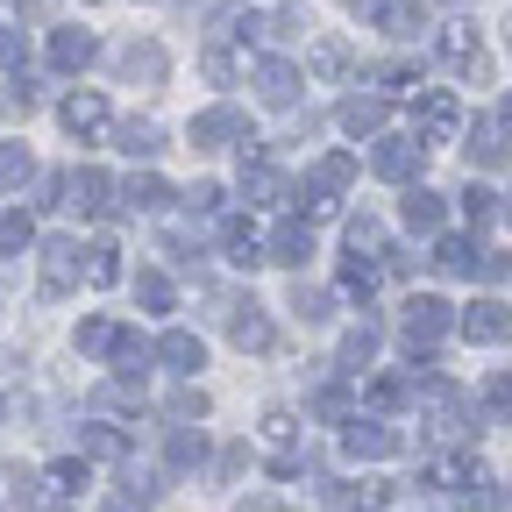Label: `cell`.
<instances>
[{
    "mask_svg": "<svg viewBox=\"0 0 512 512\" xmlns=\"http://www.w3.org/2000/svg\"><path fill=\"white\" fill-rule=\"evenodd\" d=\"M470 164H477V171H498V164H505V143H491L484 128H477V143H470Z\"/></svg>",
    "mask_w": 512,
    "mask_h": 512,
    "instance_id": "cell-42",
    "label": "cell"
},
{
    "mask_svg": "<svg viewBox=\"0 0 512 512\" xmlns=\"http://www.w3.org/2000/svg\"><path fill=\"white\" fill-rule=\"evenodd\" d=\"M86 8H93V0H86Z\"/></svg>",
    "mask_w": 512,
    "mask_h": 512,
    "instance_id": "cell-55",
    "label": "cell"
},
{
    "mask_svg": "<svg viewBox=\"0 0 512 512\" xmlns=\"http://www.w3.org/2000/svg\"><path fill=\"white\" fill-rule=\"evenodd\" d=\"M79 484H86V463H50V491L57 498H72Z\"/></svg>",
    "mask_w": 512,
    "mask_h": 512,
    "instance_id": "cell-41",
    "label": "cell"
},
{
    "mask_svg": "<svg viewBox=\"0 0 512 512\" xmlns=\"http://www.w3.org/2000/svg\"><path fill=\"white\" fill-rule=\"evenodd\" d=\"M399 328H406L413 349H434V342L448 335V306H441L434 292H420V299H406V320H399Z\"/></svg>",
    "mask_w": 512,
    "mask_h": 512,
    "instance_id": "cell-3",
    "label": "cell"
},
{
    "mask_svg": "<svg viewBox=\"0 0 512 512\" xmlns=\"http://www.w3.org/2000/svg\"><path fill=\"white\" fill-rule=\"evenodd\" d=\"M498 121H505V136H512V100H505V107H498Z\"/></svg>",
    "mask_w": 512,
    "mask_h": 512,
    "instance_id": "cell-54",
    "label": "cell"
},
{
    "mask_svg": "<svg viewBox=\"0 0 512 512\" xmlns=\"http://www.w3.org/2000/svg\"><path fill=\"white\" fill-rule=\"evenodd\" d=\"M221 242H228V264H242V271H256V264H271V249H264V235H256L249 221H228V228H221Z\"/></svg>",
    "mask_w": 512,
    "mask_h": 512,
    "instance_id": "cell-11",
    "label": "cell"
},
{
    "mask_svg": "<svg viewBox=\"0 0 512 512\" xmlns=\"http://www.w3.org/2000/svg\"><path fill=\"white\" fill-rule=\"evenodd\" d=\"M164 413H171V420H200V413H207V399H200V392H178Z\"/></svg>",
    "mask_w": 512,
    "mask_h": 512,
    "instance_id": "cell-48",
    "label": "cell"
},
{
    "mask_svg": "<svg viewBox=\"0 0 512 512\" xmlns=\"http://www.w3.org/2000/svg\"><path fill=\"white\" fill-rule=\"evenodd\" d=\"M100 512H143V498H128V491H121V498H107Z\"/></svg>",
    "mask_w": 512,
    "mask_h": 512,
    "instance_id": "cell-53",
    "label": "cell"
},
{
    "mask_svg": "<svg viewBox=\"0 0 512 512\" xmlns=\"http://www.w3.org/2000/svg\"><path fill=\"white\" fill-rule=\"evenodd\" d=\"M306 256H313V228L306 221H285L271 235V264H306Z\"/></svg>",
    "mask_w": 512,
    "mask_h": 512,
    "instance_id": "cell-16",
    "label": "cell"
},
{
    "mask_svg": "<svg viewBox=\"0 0 512 512\" xmlns=\"http://www.w3.org/2000/svg\"><path fill=\"white\" fill-rule=\"evenodd\" d=\"M349 249H356V256H363V249H384V228H377L370 214H363V221H349Z\"/></svg>",
    "mask_w": 512,
    "mask_h": 512,
    "instance_id": "cell-43",
    "label": "cell"
},
{
    "mask_svg": "<svg viewBox=\"0 0 512 512\" xmlns=\"http://www.w3.org/2000/svg\"><path fill=\"white\" fill-rule=\"evenodd\" d=\"M406 221H413V228H441V192L413 185V192H406Z\"/></svg>",
    "mask_w": 512,
    "mask_h": 512,
    "instance_id": "cell-26",
    "label": "cell"
},
{
    "mask_svg": "<svg viewBox=\"0 0 512 512\" xmlns=\"http://www.w3.org/2000/svg\"><path fill=\"white\" fill-rule=\"evenodd\" d=\"M121 72L143 79V86H157V79H164V50H157V43H128V50H121Z\"/></svg>",
    "mask_w": 512,
    "mask_h": 512,
    "instance_id": "cell-20",
    "label": "cell"
},
{
    "mask_svg": "<svg viewBox=\"0 0 512 512\" xmlns=\"http://www.w3.org/2000/svg\"><path fill=\"white\" fill-rule=\"evenodd\" d=\"M292 306H299V313H306V320H328V299H320V292H306V285H299V292H292Z\"/></svg>",
    "mask_w": 512,
    "mask_h": 512,
    "instance_id": "cell-50",
    "label": "cell"
},
{
    "mask_svg": "<svg viewBox=\"0 0 512 512\" xmlns=\"http://www.w3.org/2000/svg\"><path fill=\"white\" fill-rule=\"evenodd\" d=\"M477 278H484V285H505V278H512V256H505V249H484V264H477Z\"/></svg>",
    "mask_w": 512,
    "mask_h": 512,
    "instance_id": "cell-45",
    "label": "cell"
},
{
    "mask_svg": "<svg viewBox=\"0 0 512 512\" xmlns=\"http://www.w3.org/2000/svg\"><path fill=\"white\" fill-rule=\"evenodd\" d=\"M434 264H441L448 278H477L484 249H477V242H463V235H441V242H434Z\"/></svg>",
    "mask_w": 512,
    "mask_h": 512,
    "instance_id": "cell-12",
    "label": "cell"
},
{
    "mask_svg": "<svg viewBox=\"0 0 512 512\" xmlns=\"http://www.w3.org/2000/svg\"><path fill=\"white\" fill-rule=\"evenodd\" d=\"M256 434H264V441H271V448H285V441H292V434H299V420H292V413H285V406H271V413H264V427H256Z\"/></svg>",
    "mask_w": 512,
    "mask_h": 512,
    "instance_id": "cell-35",
    "label": "cell"
},
{
    "mask_svg": "<svg viewBox=\"0 0 512 512\" xmlns=\"http://www.w3.org/2000/svg\"><path fill=\"white\" fill-rule=\"evenodd\" d=\"M200 72H207L214 86H228V79H235V57H228V50H207V57H200Z\"/></svg>",
    "mask_w": 512,
    "mask_h": 512,
    "instance_id": "cell-46",
    "label": "cell"
},
{
    "mask_svg": "<svg viewBox=\"0 0 512 512\" xmlns=\"http://www.w3.org/2000/svg\"><path fill=\"white\" fill-rule=\"evenodd\" d=\"M29 171H36V164H29V150H22V143H0V185H22Z\"/></svg>",
    "mask_w": 512,
    "mask_h": 512,
    "instance_id": "cell-34",
    "label": "cell"
},
{
    "mask_svg": "<svg viewBox=\"0 0 512 512\" xmlns=\"http://www.w3.org/2000/svg\"><path fill=\"white\" fill-rule=\"evenodd\" d=\"M121 150L128 157H150L157 150V121H121Z\"/></svg>",
    "mask_w": 512,
    "mask_h": 512,
    "instance_id": "cell-31",
    "label": "cell"
},
{
    "mask_svg": "<svg viewBox=\"0 0 512 512\" xmlns=\"http://www.w3.org/2000/svg\"><path fill=\"white\" fill-rule=\"evenodd\" d=\"M79 349H86V356H114V349H121V320H107V313L79 320Z\"/></svg>",
    "mask_w": 512,
    "mask_h": 512,
    "instance_id": "cell-17",
    "label": "cell"
},
{
    "mask_svg": "<svg viewBox=\"0 0 512 512\" xmlns=\"http://www.w3.org/2000/svg\"><path fill=\"white\" fill-rule=\"evenodd\" d=\"M256 93H264L271 107H292L299 100V72H292L285 57H264V64H256Z\"/></svg>",
    "mask_w": 512,
    "mask_h": 512,
    "instance_id": "cell-10",
    "label": "cell"
},
{
    "mask_svg": "<svg viewBox=\"0 0 512 512\" xmlns=\"http://www.w3.org/2000/svg\"><path fill=\"white\" fill-rule=\"evenodd\" d=\"M93 57H100V43H93L86 29H57V36H50V64H57V72H86Z\"/></svg>",
    "mask_w": 512,
    "mask_h": 512,
    "instance_id": "cell-9",
    "label": "cell"
},
{
    "mask_svg": "<svg viewBox=\"0 0 512 512\" xmlns=\"http://www.w3.org/2000/svg\"><path fill=\"white\" fill-rule=\"evenodd\" d=\"M377 22H384V36H420V29H427V15H420V8H406V0H399V8H384Z\"/></svg>",
    "mask_w": 512,
    "mask_h": 512,
    "instance_id": "cell-29",
    "label": "cell"
},
{
    "mask_svg": "<svg viewBox=\"0 0 512 512\" xmlns=\"http://www.w3.org/2000/svg\"><path fill=\"white\" fill-rule=\"evenodd\" d=\"M370 406H377V413L413 406V377H377V384H370Z\"/></svg>",
    "mask_w": 512,
    "mask_h": 512,
    "instance_id": "cell-23",
    "label": "cell"
},
{
    "mask_svg": "<svg viewBox=\"0 0 512 512\" xmlns=\"http://www.w3.org/2000/svg\"><path fill=\"white\" fill-rule=\"evenodd\" d=\"M235 342L242 349H271V320H256V306H242L235 313Z\"/></svg>",
    "mask_w": 512,
    "mask_h": 512,
    "instance_id": "cell-28",
    "label": "cell"
},
{
    "mask_svg": "<svg viewBox=\"0 0 512 512\" xmlns=\"http://www.w3.org/2000/svg\"><path fill=\"white\" fill-rule=\"evenodd\" d=\"M86 456H128V441L114 427H86Z\"/></svg>",
    "mask_w": 512,
    "mask_h": 512,
    "instance_id": "cell-40",
    "label": "cell"
},
{
    "mask_svg": "<svg viewBox=\"0 0 512 512\" xmlns=\"http://www.w3.org/2000/svg\"><path fill=\"white\" fill-rule=\"evenodd\" d=\"M313 185H320V192H349V185H356V157H320V164H313Z\"/></svg>",
    "mask_w": 512,
    "mask_h": 512,
    "instance_id": "cell-22",
    "label": "cell"
},
{
    "mask_svg": "<svg viewBox=\"0 0 512 512\" xmlns=\"http://www.w3.org/2000/svg\"><path fill=\"white\" fill-rule=\"evenodd\" d=\"M420 157H427V143H377L370 171H377V178H413V171H420Z\"/></svg>",
    "mask_w": 512,
    "mask_h": 512,
    "instance_id": "cell-13",
    "label": "cell"
},
{
    "mask_svg": "<svg viewBox=\"0 0 512 512\" xmlns=\"http://www.w3.org/2000/svg\"><path fill=\"white\" fill-rule=\"evenodd\" d=\"M342 292H349V299H370V292H377V264H349V271H342Z\"/></svg>",
    "mask_w": 512,
    "mask_h": 512,
    "instance_id": "cell-39",
    "label": "cell"
},
{
    "mask_svg": "<svg viewBox=\"0 0 512 512\" xmlns=\"http://www.w3.org/2000/svg\"><path fill=\"white\" fill-rule=\"evenodd\" d=\"M79 285V242H43V292L57 299V292H72Z\"/></svg>",
    "mask_w": 512,
    "mask_h": 512,
    "instance_id": "cell-6",
    "label": "cell"
},
{
    "mask_svg": "<svg viewBox=\"0 0 512 512\" xmlns=\"http://www.w3.org/2000/svg\"><path fill=\"white\" fill-rule=\"evenodd\" d=\"M29 214H8V221H0V256H15V249H29Z\"/></svg>",
    "mask_w": 512,
    "mask_h": 512,
    "instance_id": "cell-37",
    "label": "cell"
},
{
    "mask_svg": "<svg viewBox=\"0 0 512 512\" xmlns=\"http://www.w3.org/2000/svg\"><path fill=\"white\" fill-rule=\"evenodd\" d=\"M306 64H313L320 79H342V72H349V43H342V36H328V43H313V57H306Z\"/></svg>",
    "mask_w": 512,
    "mask_h": 512,
    "instance_id": "cell-24",
    "label": "cell"
},
{
    "mask_svg": "<svg viewBox=\"0 0 512 512\" xmlns=\"http://www.w3.org/2000/svg\"><path fill=\"white\" fill-rule=\"evenodd\" d=\"M214 36L256 43V36H264V15H256V8H221V15H214Z\"/></svg>",
    "mask_w": 512,
    "mask_h": 512,
    "instance_id": "cell-21",
    "label": "cell"
},
{
    "mask_svg": "<svg viewBox=\"0 0 512 512\" xmlns=\"http://www.w3.org/2000/svg\"><path fill=\"white\" fill-rule=\"evenodd\" d=\"M242 143V157H256V136H249V121L235 107H207V114H192V150H228Z\"/></svg>",
    "mask_w": 512,
    "mask_h": 512,
    "instance_id": "cell-1",
    "label": "cell"
},
{
    "mask_svg": "<svg viewBox=\"0 0 512 512\" xmlns=\"http://www.w3.org/2000/svg\"><path fill=\"white\" fill-rule=\"evenodd\" d=\"M114 256H121V249H107V242H100V249H86V285H114V278H121Z\"/></svg>",
    "mask_w": 512,
    "mask_h": 512,
    "instance_id": "cell-30",
    "label": "cell"
},
{
    "mask_svg": "<svg viewBox=\"0 0 512 512\" xmlns=\"http://www.w3.org/2000/svg\"><path fill=\"white\" fill-rule=\"evenodd\" d=\"M441 64H456V72H477V64H484L470 22H448V29H441Z\"/></svg>",
    "mask_w": 512,
    "mask_h": 512,
    "instance_id": "cell-15",
    "label": "cell"
},
{
    "mask_svg": "<svg viewBox=\"0 0 512 512\" xmlns=\"http://www.w3.org/2000/svg\"><path fill=\"white\" fill-rule=\"evenodd\" d=\"M313 413H320V420H342V413H349V399H342V392H320V399H313Z\"/></svg>",
    "mask_w": 512,
    "mask_h": 512,
    "instance_id": "cell-51",
    "label": "cell"
},
{
    "mask_svg": "<svg viewBox=\"0 0 512 512\" xmlns=\"http://www.w3.org/2000/svg\"><path fill=\"white\" fill-rule=\"evenodd\" d=\"M136 299H143L150 313H171V278H157V271H143V278H136Z\"/></svg>",
    "mask_w": 512,
    "mask_h": 512,
    "instance_id": "cell-32",
    "label": "cell"
},
{
    "mask_svg": "<svg viewBox=\"0 0 512 512\" xmlns=\"http://www.w3.org/2000/svg\"><path fill=\"white\" fill-rule=\"evenodd\" d=\"M157 363H171V370H185V377H192V370L207 363V342H200V335H185V328H171V335L157 342Z\"/></svg>",
    "mask_w": 512,
    "mask_h": 512,
    "instance_id": "cell-14",
    "label": "cell"
},
{
    "mask_svg": "<svg viewBox=\"0 0 512 512\" xmlns=\"http://www.w3.org/2000/svg\"><path fill=\"white\" fill-rule=\"evenodd\" d=\"M463 214H470L477 228H484V221H498V192H484V185H470V192H463Z\"/></svg>",
    "mask_w": 512,
    "mask_h": 512,
    "instance_id": "cell-36",
    "label": "cell"
},
{
    "mask_svg": "<svg viewBox=\"0 0 512 512\" xmlns=\"http://www.w3.org/2000/svg\"><path fill=\"white\" fill-rule=\"evenodd\" d=\"M505 214H512V207H505Z\"/></svg>",
    "mask_w": 512,
    "mask_h": 512,
    "instance_id": "cell-56",
    "label": "cell"
},
{
    "mask_svg": "<svg viewBox=\"0 0 512 512\" xmlns=\"http://www.w3.org/2000/svg\"><path fill=\"white\" fill-rule=\"evenodd\" d=\"M114 363H121L128 377H143V363H150V349H143L136 335H121V349H114Z\"/></svg>",
    "mask_w": 512,
    "mask_h": 512,
    "instance_id": "cell-44",
    "label": "cell"
},
{
    "mask_svg": "<svg viewBox=\"0 0 512 512\" xmlns=\"http://www.w3.org/2000/svg\"><path fill=\"white\" fill-rule=\"evenodd\" d=\"M57 121L72 128V136H86V143H93V136H107V100H100V93H72V100L57 107Z\"/></svg>",
    "mask_w": 512,
    "mask_h": 512,
    "instance_id": "cell-8",
    "label": "cell"
},
{
    "mask_svg": "<svg viewBox=\"0 0 512 512\" xmlns=\"http://www.w3.org/2000/svg\"><path fill=\"white\" fill-rule=\"evenodd\" d=\"M242 192H249V200H278L285 185H278V171H271V164H256V157H249V171H242Z\"/></svg>",
    "mask_w": 512,
    "mask_h": 512,
    "instance_id": "cell-27",
    "label": "cell"
},
{
    "mask_svg": "<svg viewBox=\"0 0 512 512\" xmlns=\"http://www.w3.org/2000/svg\"><path fill=\"white\" fill-rule=\"evenodd\" d=\"M64 207L86 214V221H93V214H107V171H93V164H86V171H72V178H64Z\"/></svg>",
    "mask_w": 512,
    "mask_h": 512,
    "instance_id": "cell-7",
    "label": "cell"
},
{
    "mask_svg": "<svg viewBox=\"0 0 512 512\" xmlns=\"http://www.w3.org/2000/svg\"><path fill=\"white\" fill-rule=\"evenodd\" d=\"M384 93H420V64H406V57H392V64H377L370 72Z\"/></svg>",
    "mask_w": 512,
    "mask_h": 512,
    "instance_id": "cell-25",
    "label": "cell"
},
{
    "mask_svg": "<svg viewBox=\"0 0 512 512\" xmlns=\"http://www.w3.org/2000/svg\"><path fill=\"white\" fill-rule=\"evenodd\" d=\"M15 57H22V36H15V29H0V64H15Z\"/></svg>",
    "mask_w": 512,
    "mask_h": 512,
    "instance_id": "cell-52",
    "label": "cell"
},
{
    "mask_svg": "<svg viewBox=\"0 0 512 512\" xmlns=\"http://www.w3.org/2000/svg\"><path fill=\"white\" fill-rule=\"evenodd\" d=\"M342 448H349L356 463H384V456H399V434H392V427H377V420H349Z\"/></svg>",
    "mask_w": 512,
    "mask_h": 512,
    "instance_id": "cell-5",
    "label": "cell"
},
{
    "mask_svg": "<svg viewBox=\"0 0 512 512\" xmlns=\"http://www.w3.org/2000/svg\"><path fill=\"white\" fill-rule=\"evenodd\" d=\"M370 356H377V335H370V328H356V335H342V370H363Z\"/></svg>",
    "mask_w": 512,
    "mask_h": 512,
    "instance_id": "cell-33",
    "label": "cell"
},
{
    "mask_svg": "<svg viewBox=\"0 0 512 512\" xmlns=\"http://www.w3.org/2000/svg\"><path fill=\"white\" fill-rule=\"evenodd\" d=\"M164 200H171V192H164V178H150V171L121 185V207H128V214H157Z\"/></svg>",
    "mask_w": 512,
    "mask_h": 512,
    "instance_id": "cell-18",
    "label": "cell"
},
{
    "mask_svg": "<svg viewBox=\"0 0 512 512\" xmlns=\"http://www.w3.org/2000/svg\"><path fill=\"white\" fill-rule=\"evenodd\" d=\"M200 456H207V441L178 427V434H171V463H178V470H192V463H200Z\"/></svg>",
    "mask_w": 512,
    "mask_h": 512,
    "instance_id": "cell-38",
    "label": "cell"
},
{
    "mask_svg": "<svg viewBox=\"0 0 512 512\" xmlns=\"http://www.w3.org/2000/svg\"><path fill=\"white\" fill-rule=\"evenodd\" d=\"M484 406H491V413H512V370L484 384Z\"/></svg>",
    "mask_w": 512,
    "mask_h": 512,
    "instance_id": "cell-47",
    "label": "cell"
},
{
    "mask_svg": "<svg viewBox=\"0 0 512 512\" xmlns=\"http://www.w3.org/2000/svg\"><path fill=\"white\" fill-rule=\"evenodd\" d=\"M413 128H420V143L434 150V143H448L463 128V107H456V93H420V107H413Z\"/></svg>",
    "mask_w": 512,
    "mask_h": 512,
    "instance_id": "cell-2",
    "label": "cell"
},
{
    "mask_svg": "<svg viewBox=\"0 0 512 512\" xmlns=\"http://www.w3.org/2000/svg\"><path fill=\"white\" fill-rule=\"evenodd\" d=\"M185 207H192V214H214V207H221V185H192Z\"/></svg>",
    "mask_w": 512,
    "mask_h": 512,
    "instance_id": "cell-49",
    "label": "cell"
},
{
    "mask_svg": "<svg viewBox=\"0 0 512 512\" xmlns=\"http://www.w3.org/2000/svg\"><path fill=\"white\" fill-rule=\"evenodd\" d=\"M463 335L484 342V349H505V342H512V306H505V299H477V306L463 313Z\"/></svg>",
    "mask_w": 512,
    "mask_h": 512,
    "instance_id": "cell-4",
    "label": "cell"
},
{
    "mask_svg": "<svg viewBox=\"0 0 512 512\" xmlns=\"http://www.w3.org/2000/svg\"><path fill=\"white\" fill-rule=\"evenodd\" d=\"M342 136H377V128H384V100H342Z\"/></svg>",
    "mask_w": 512,
    "mask_h": 512,
    "instance_id": "cell-19",
    "label": "cell"
}]
</instances>
